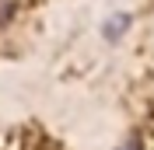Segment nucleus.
<instances>
[{"label": "nucleus", "instance_id": "obj_1", "mask_svg": "<svg viewBox=\"0 0 154 150\" xmlns=\"http://www.w3.org/2000/svg\"><path fill=\"white\" fill-rule=\"evenodd\" d=\"M126 25H130V14H116L112 21H105V28H102V32H105L109 42H119V35H123Z\"/></svg>", "mask_w": 154, "mask_h": 150}, {"label": "nucleus", "instance_id": "obj_2", "mask_svg": "<svg viewBox=\"0 0 154 150\" xmlns=\"http://www.w3.org/2000/svg\"><path fill=\"white\" fill-rule=\"evenodd\" d=\"M14 18V0H0V25H7Z\"/></svg>", "mask_w": 154, "mask_h": 150}, {"label": "nucleus", "instance_id": "obj_3", "mask_svg": "<svg viewBox=\"0 0 154 150\" xmlns=\"http://www.w3.org/2000/svg\"><path fill=\"white\" fill-rule=\"evenodd\" d=\"M116 150H144V140H140V136H130V140H123Z\"/></svg>", "mask_w": 154, "mask_h": 150}]
</instances>
